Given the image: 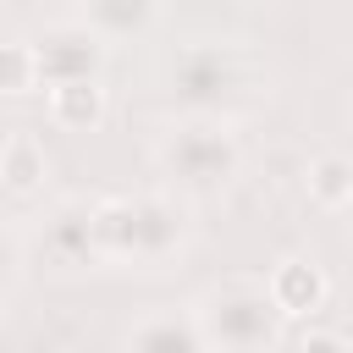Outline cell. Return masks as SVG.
I'll return each instance as SVG.
<instances>
[{
    "instance_id": "obj_1",
    "label": "cell",
    "mask_w": 353,
    "mask_h": 353,
    "mask_svg": "<svg viewBox=\"0 0 353 353\" xmlns=\"http://www.w3.org/2000/svg\"><path fill=\"white\" fill-rule=\"evenodd\" d=\"M149 154H154L160 176L188 199H215V193L237 188V176L248 165L237 116H221V110H176V116L154 121Z\"/></svg>"
},
{
    "instance_id": "obj_2",
    "label": "cell",
    "mask_w": 353,
    "mask_h": 353,
    "mask_svg": "<svg viewBox=\"0 0 353 353\" xmlns=\"http://www.w3.org/2000/svg\"><path fill=\"white\" fill-rule=\"evenodd\" d=\"M188 303L199 314L204 347L215 353H270L287 342V314L276 309L270 287L254 276H221Z\"/></svg>"
},
{
    "instance_id": "obj_3",
    "label": "cell",
    "mask_w": 353,
    "mask_h": 353,
    "mask_svg": "<svg viewBox=\"0 0 353 353\" xmlns=\"http://www.w3.org/2000/svg\"><path fill=\"white\" fill-rule=\"evenodd\" d=\"M254 66L237 44L221 39H193L188 50H176V61L165 66V88L176 110H221L237 116V99L254 94Z\"/></svg>"
},
{
    "instance_id": "obj_4",
    "label": "cell",
    "mask_w": 353,
    "mask_h": 353,
    "mask_svg": "<svg viewBox=\"0 0 353 353\" xmlns=\"http://www.w3.org/2000/svg\"><path fill=\"white\" fill-rule=\"evenodd\" d=\"M193 243V210H188V193L176 188H149V193H132V270H171L182 265Z\"/></svg>"
},
{
    "instance_id": "obj_5",
    "label": "cell",
    "mask_w": 353,
    "mask_h": 353,
    "mask_svg": "<svg viewBox=\"0 0 353 353\" xmlns=\"http://www.w3.org/2000/svg\"><path fill=\"white\" fill-rule=\"evenodd\" d=\"M33 248L61 276H77V270L105 265L99 248H94V199H55L39 215V226H33Z\"/></svg>"
},
{
    "instance_id": "obj_6",
    "label": "cell",
    "mask_w": 353,
    "mask_h": 353,
    "mask_svg": "<svg viewBox=\"0 0 353 353\" xmlns=\"http://www.w3.org/2000/svg\"><path fill=\"white\" fill-rule=\"evenodd\" d=\"M33 55H39V83H72V77H105L110 61V39H99L83 17L72 22H50L44 33H33Z\"/></svg>"
},
{
    "instance_id": "obj_7",
    "label": "cell",
    "mask_w": 353,
    "mask_h": 353,
    "mask_svg": "<svg viewBox=\"0 0 353 353\" xmlns=\"http://www.w3.org/2000/svg\"><path fill=\"white\" fill-rule=\"evenodd\" d=\"M121 347H138V353H199L204 331H199L193 303H154L121 331Z\"/></svg>"
},
{
    "instance_id": "obj_8",
    "label": "cell",
    "mask_w": 353,
    "mask_h": 353,
    "mask_svg": "<svg viewBox=\"0 0 353 353\" xmlns=\"http://www.w3.org/2000/svg\"><path fill=\"white\" fill-rule=\"evenodd\" d=\"M265 287H270V298H276V309H281L287 320H309V314H320L325 298H331V281H325V270H320L309 254H281V259L270 265Z\"/></svg>"
},
{
    "instance_id": "obj_9",
    "label": "cell",
    "mask_w": 353,
    "mask_h": 353,
    "mask_svg": "<svg viewBox=\"0 0 353 353\" xmlns=\"http://www.w3.org/2000/svg\"><path fill=\"white\" fill-rule=\"evenodd\" d=\"M110 116V88L105 77H72L50 88V121L61 132H99Z\"/></svg>"
},
{
    "instance_id": "obj_10",
    "label": "cell",
    "mask_w": 353,
    "mask_h": 353,
    "mask_svg": "<svg viewBox=\"0 0 353 353\" xmlns=\"http://www.w3.org/2000/svg\"><path fill=\"white\" fill-rule=\"evenodd\" d=\"M0 188L11 199H39L50 188V149L33 132H6L0 138Z\"/></svg>"
},
{
    "instance_id": "obj_11",
    "label": "cell",
    "mask_w": 353,
    "mask_h": 353,
    "mask_svg": "<svg viewBox=\"0 0 353 353\" xmlns=\"http://www.w3.org/2000/svg\"><path fill=\"white\" fill-rule=\"evenodd\" d=\"M77 17L110 39V44H127V39H143L160 17V0H77Z\"/></svg>"
},
{
    "instance_id": "obj_12",
    "label": "cell",
    "mask_w": 353,
    "mask_h": 353,
    "mask_svg": "<svg viewBox=\"0 0 353 353\" xmlns=\"http://www.w3.org/2000/svg\"><path fill=\"white\" fill-rule=\"evenodd\" d=\"M94 248H99L105 265H127L132 259V199L127 193L94 199Z\"/></svg>"
},
{
    "instance_id": "obj_13",
    "label": "cell",
    "mask_w": 353,
    "mask_h": 353,
    "mask_svg": "<svg viewBox=\"0 0 353 353\" xmlns=\"http://www.w3.org/2000/svg\"><path fill=\"white\" fill-rule=\"evenodd\" d=\"M303 193L320 210H353V154H314L303 171Z\"/></svg>"
},
{
    "instance_id": "obj_14",
    "label": "cell",
    "mask_w": 353,
    "mask_h": 353,
    "mask_svg": "<svg viewBox=\"0 0 353 353\" xmlns=\"http://www.w3.org/2000/svg\"><path fill=\"white\" fill-rule=\"evenodd\" d=\"M33 88H44V83H39L33 39H0V94L17 99V94H33Z\"/></svg>"
},
{
    "instance_id": "obj_15",
    "label": "cell",
    "mask_w": 353,
    "mask_h": 353,
    "mask_svg": "<svg viewBox=\"0 0 353 353\" xmlns=\"http://www.w3.org/2000/svg\"><path fill=\"white\" fill-rule=\"evenodd\" d=\"M22 281H28V237L11 221H0V309L22 292Z\"/></svg>"
},
{
    "instance_id": "obj_16",
    "label": "cell",
    "mask_w": 353,
    "mask_h": 353,
    "mask_svg": "<svg viewBox=\"0 0 353 353\" xmlns=\"http://www.w3.org/2000/svg\"><path fill=\"white\" fill-rule=\"evenodd\" d=\"M287 342H298V347H353L347 331H325V325H314V314H309L298 331H287Z\"/></svg>"
},
{
    "instance_id": "obj_17",
    "label": "cell",
    "mask_w": 353,
    "mask_h": 353,
    "mask_svg": "<svg viewBox=\"0 0 353 353\" xmlns=\"http://www.w3.org/2000/svg\"><path fill=\"white\" fill-rule=\"evenodd\" d=\"M0 347H17V331H11L6 320H0Z\"/></svg>"
}]
</instances>
